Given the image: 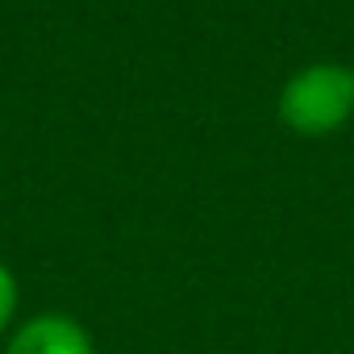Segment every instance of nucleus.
<instances>
[{
  "label": "nucleus",
  "instance_id": "1",
  "mask_svg": "<svg viewBox=\"0 0 354 354\" xmlns=\"http://www.w3.org/2000/svg\"><path fill=\"white\" fill-rule=\"evenodd\" d=\"M354 117V67L313 63L279 88V121L300 138L337 133Z\"/></svg>",
  "mask_w": 354,
  "mask_h": 354
},
{
  "label": "nucleus",
  "instance_id": "3",
  "mask_svg": "<svg viewBox=\"0 0 354 354\" xmlns=\"http://www.w3.org/2000/svg\"><path fill=\"white\" fill-rule=\"evenodd\" d=\"M17 300H21V292H17V279H13V271H9L5 263H0V333H5V329L13 325Z\"/></svg>",
  "mask_w": 354,
  "mask_h": 354
},
{
  "label": "nucleus",
  "instance_id": "2",
  "mask_svg": "<svg viewBox=\"0 0 354 354\" xmlns=\"http://www.w3.org/2000/svg\"><path fill=\"white\" fill-rule=\"evenodd\" d=\"M5 354H96L88 329L67 313H38L9 333Z\"/></svg>",
  "mask_w": 354,
  "mask_h": 354
}]
</instances>
